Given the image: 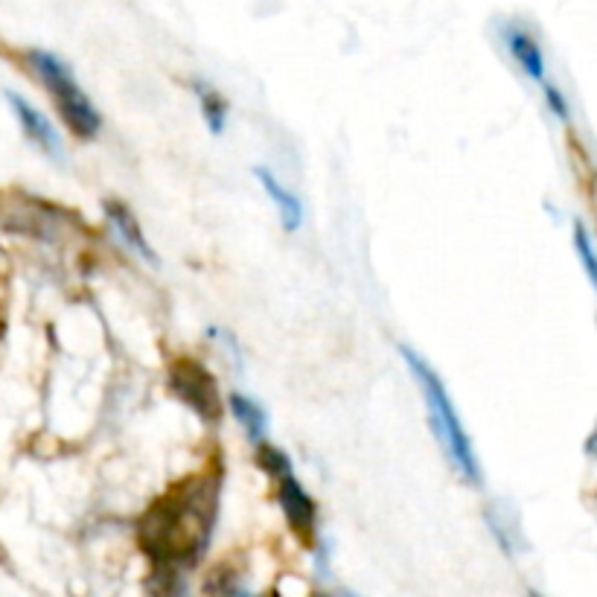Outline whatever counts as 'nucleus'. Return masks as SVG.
<instances>
[{"instance_id": "obj_9", "label": "nucleus", "mask_w": 597, "mask_h": 597, "mask_svg": "<svg viewBox=\"0 0 597 597\" xmlns=\"http://www.w3.org/2000/svg\"><path fill=\"white\" fill-rule=\"evenodd\" d=\"M504 41H507V50L519 62V67L531 79L542 82V76H545V59H542V50H539V44L533 41L531 35L525 33V30H519V27H504Z\"/></svg>"}, {"instance_id": "obj_10", "label": "nucleus", "mask_w": 597, "mask_h": 597, "mask_svg": "<svg viewBox=\"0 0 597 597\" xmlns=\"http://www.w3.org/2000/svg\"><path fill=\"white\" fill-rule=\"evenodd\" d=\"M231 411L233 417L239 420V426L245 429V434L254 440V443H263V437H266V411L254 402L251 397H245V394H231Z\"/></svg>"}, {"instance_id": "obj_13", "label": "nucleus", "mask_w": 597, "mask_h": 597, "mask_svg": "<svg viewBox=\"0 0 597 597\" xmlns=\"http://www.w3.org/2000/svg\"><path fill=\"white\" fill-rule=\"evenodd\" d=\"M257 461H260V466L266 469V472H271V475H277V478H283V475H292V469H289V458L280 452V449H274V446H268V443H263L260 446V455H257Z\"/></svg>"}, {"instance_id": "obj_4", "label": "nucleus", "mask_w": 597, "mask_h": 597, "mask_svg": "<svg viewBox=\"0 0 597 597\" xmlns=\"http://www.w3.org/2000/svg\"><path fill=\"white\" fill-rule=\"evenodd\" d=\"M169 388L181 402H187L204 423H216L222 417L219 385L213 373L196 359H178L169 367Z\"/></svg>"}, {"instance_id": "obj_14", "label": "nucleus", "mask_w": 597, "mask_h": 597, "mask_svg": "<svg viewBox=\"0 0 597 597\" xmlns=\"http://www.w3.org/2000/svg\"><path fill=\"white\" fill-rule=\"evenodd\" d=\"M545 102H548V108L560 117V120H568V102L560 94V88H554V85H548L545 88Z\"/></svg>"}, {"instance_id": "obj_16", "label": "nucleus", "mask_w": 597, "mask_h": 597, "mask_svg": "<svg viewBox=\"0 0 597 597\" xmlns=\"http://www.w3.org/2000/svg\"><path fill=\"white\" fill-rule=\"evenodd\" d=\"M318 597H330V595H318Z\"/></svg>"}, {"instance_id": "obj_15", "label": "nucleus", "mask_w": 597, "mask_h": 597, "mask_svg": "<svg viewBox=\"0 0 597 597\" xmlns=\"http://www.w3.org/2000/svg\"><path fill=\"white\" fill-rule=\"evenodd\" d=\"M531 597H542V595H536V592H531Z\"/></svg>"}, {"instance_id": "obj_3", "label": "nucleus", "mask_w": 597, "mask_h": 597, "mask_svg": "<svg viewBox=\"0 0 597 597\" xmlns=\"http://www.w3.org/2000/svg\"><path fill=\"white\" fill-rule=\"evenodd\" d=\"M27 62L33 65L35 76L47 85V91L53 94L56 108L62 111L70 132L76 134V137H82V140H88V137H94V134L100 132V111L94 108V102L85 97V91L76 85L70 67L59 56H53L47 50H30Z\"/></svg>"}, {"instance_id": "obj_5", "label": "nucleus", "mask_w": 597, "mask_h": 597, "mask_svg": "<svg viewBox=\"0 0 597 597\" xmlns=\"http://www.w3.org/2000/svg\"><path fill=\"white\" fill-rule=\"evenodd\" d=\"M6 102L12 105V111H15L21 129H24V134L33 140L35 146H41L50 158L65 161V143H62V137L56 132V126H53L35 105H30L24 97H18V94H12V91H6Z\"/></svg>"}, {"instance_id": "obj_8", "label": "nucleus", "mask_w": 597, "mask_h": 597, "mask_svg": "<svg viewBox=\"0 0 597 597\" xmlns=\"http://www.w3.org/2000/svg\"><path fill=\"white\" fill-rule=\"evenodd\" d=\"M105 216H108V222L114 225V231L120 233V239L132 248L140 260L155 263V254H152V248H149V242H146V233L140 231L134 213L126 204H120V201H105Z\"/></svg>"}, {"instance_id": "obj_2", "label": "nucleus", "mask_w": 597, "mask_h": 597, "mask_svg": "<svg viewBox=\"0 0 597 597\" xmlns=\"http://www.w3.org/2000/svg\"><path fill=\"white\" fill-rule=\"evenodd\" d=\"M399 353H402L411 376L417 379V385L423 391L426 408H429V423H432L434 434H437L449 464L455 466L458 475H464V481H469L472 487H478L481 484V466H478V458H475L472 440L464 432V423H461L452 399L446 394V385L440 382V376L434 373L432 365L420 353H414L411 347H399Z\"/></svg>"}, {"instance_id": "obj_7", "label": "nucleus", "mask_w": 597, "mask_h": 597, "mask_svg": "<svg viewBox=\"0 0 597 597\" xmlns=\"http://www.w3.org/2000/svg\"><path fill=\"white\" fill-rule=\"evenodd\" d=\"M254 175L260 178V184H263V190H266V196L274 204H277V210H280V222H283V228L289 233H295L303 225V204L300 199L292 193V190H286L280 181H277V175L274 172H268L266 166H257L254 169Z\"/></svg>"}, {"instance_id": "obj_6", "label": "nucleus", "mask_w": 597, "mask_h": 597, "mask_svg": "<svg viewBox=\"0 0 597 597\" xmlns=\"http://www.w3.org/2000/svg\"><path fill=\"white\" fill-rule=\"evenodd\" d=\"M277 501L292 525V531L298 533L300 539H312L315 533V501L309 498V493L303 490L295 475H283L280 484H277Z\"/></svg>"}, {"instance_id": "obj_1", "label": "nucleus", "mask_w": 597, "mask_h": 597, "mask_svg": "<svg viewBox=\"0 0 597 597\" xmlns=\"http://www.w3.org/2000/svg\"><path fill=\"white\" fill-rule=\"evenodd\" d=\"M219 501V475H193L172 487L149 507L140 522V545L158 563V571L193 565L204 551Z\"/></svg>"}, {"instance_id": "obj_11", "label": "nucleus", "mask_w": 597, "mask_h": 597, "mask_svg": "<svg viewBox=\"0 0 597 597\" xmlns=\"http://www.w3.org/2000/svg\"><path fill=\"white\" fill-rule=\"evenodd\" d=\"M196 97H199L201 102V114H204V120H207L210 132L213 134L225 132V114H228L225 100H222L210 85H204V82H196Z\"/></svg>"}, {"instance_id": "obj_12", "label": "nucleus", "mask_w": 597, "mask_h": 597, "mask_svg": "<svg viewBox=\"0 0 597 597\" xmlns=\"http://www.w3.org/2000/svg\"><path fill=\"white\" fill-rule=\"evenodd\" d=\"M574 251L580 254V263L586 268V277H589V283L595 286L597 283V266H595V248H592V236L586 231V225L577 219L574 222Z\"/></svg>"}]
</instances>
